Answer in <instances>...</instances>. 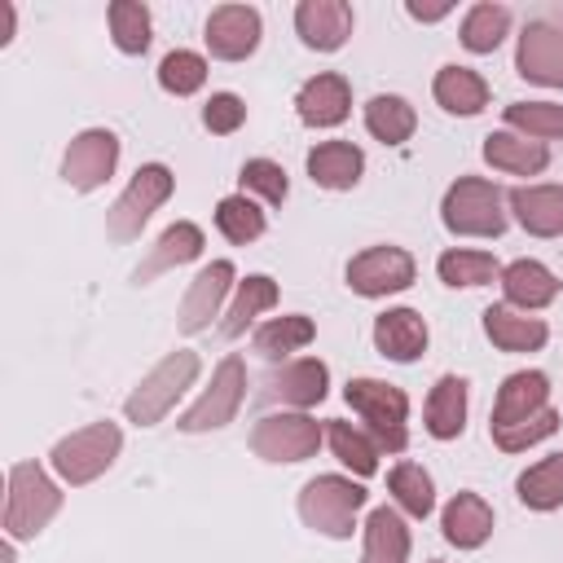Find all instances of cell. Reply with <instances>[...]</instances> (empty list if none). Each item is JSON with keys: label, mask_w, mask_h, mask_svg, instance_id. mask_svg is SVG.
Segmentation results:
<instances>
[{"label": "cell", "mask_w": 563, "mask_h": 563, "mask_svg": "<svg viewBox=\"0 0 563 563\" xmlns=\"http://www.w3.org/2000/svg\"><path fill=\"white\" fill-rule=\"evenodd\" d=\"M295 106H299V119H303V123H312V128H334V123L347 119V106H352L347 79H343V75H317V79H308V84L299 88Z\"/></svg>", "instance_id": "e0dca14e"}, {"label": "cell", "mask_w": 563, "mask_h": 563, "mask_svg": "<svg viewBox=\"0 0 563 563\" xmlns=\"http://www.w3.org/2000/svg\"><path fill=\"white\" fill-rule=\"evenodd\" d=\"M435 101L453 114H475L488 106V84L466 66H444L435 75Z\"/></svg>", "instance_id": "4316f807"}, {"label": "cell", "mask_w": 563, "mask_h": 563, "mask_svg": "<svg viewBox=\"0 0 563 563\" xmlns=\"http://www.w3.org/2000/svg\"><path fill=\"white\" fill-rule=\"evenodd\" d=\"M409 13H413L418 22H435V18L449 13V4H409Z\"/></svg>", "instance_id": "f6af8a7d"}, {"label": "cell", "mask_w": 563, "mask_h": 563, "mask_svg": "<svg viewBox=\"0 0 563 563\" xmlns=\"http://www.w3.org/2000/svg\"><path fill=\"white\" fill-rule=\"evenodd\" d=\"M519 75L532 84L563 88V31L550 22H528L519 35Z\"/></svg>", "instance_id": "7c38bea8"}, {"label": "cell", "mask_w": 563, "mask_h": 563, "mask_svg": "<svg viewBox=\"0 0 563 563\" xmlns=\"http://www.w3.org/2000/svg\"><path fill=\"white\" fill-rule=\"evenodd\" d=\"M484 330L501 352H528V347L545 343V321H537L528 312H515L510 303H493L484 312Z\"/></svg>", "instance_id": "603a6c76"}, {"label": "cell", "mask_w": 563, "mask_h": 563, "mask_svg": "<svg viewBox=\"0 0 563 563\" xmlns=\"http://www.w3.org/2000/svg\"><path fill=\"white\" fill-rule=\"evenodd\" d=\"M273 303H277V286L268 277H246L242 290H238V299H233V308H229V317L220 321V334L224 339H238L251 325V317L264 312V308H273Z\"/></svg>", "instance_id": "4dcf8cb0"}, {"label": "cell", "mask_w": 563, "mask_h": 563, "mask_svg": "<svg viewBox=\"0 0 563 563\" xmlns=\"http://www.w3.org/2000/svg\"><path fill=\"white\" fill-rule=\"evenodd\" d=\"M347 405L369 422L378 449H387V453H400L405 449V413H409V400H405L400 387L378 383V378H352L347 383Z\"/></svg>", "instance_id": "277c9868"}, {"label": "cell", "mask_w": 563, "mask_h": 563, "mask_svg": "<svg viewBox=\"0 0 563 563\" xmlns=\"http://www.w3.org/2000/svg\"><path fill=\"white\" fill-rule=\"evenodd\" d=\"M554 427H559V413L545 405L541 413H532V418H523V422H515V427H506V431H493V440H497V449L519 453V449H528V444L554 435Z\"/></svg>", "instance_id": "b9f144b4"}, {"label": "cell", "mask_w": 563, "mask_h": 563, "mask_svg": "<svg viewBox=\"0 0 563 563\" xmlns=\"http://www.w3.org/2000/svg\"><path fill=\"white\" fill-rule=\"evenodd\" d=\"M242 119H246V106H242L233 92H216V97L207 101V110H202V123H207L211 132H220V136L238 132Z\"/></svg>", "instance_id": "ee69618b"}, {"label": "cell", "mask_w": 563, "mask_h": 563, "mask_svg": "<svg viewBox=\"0 0 563 563\" xmlns=\"http://www.w3.org/2000/svg\"><path fill=\"white\" fill-rule=\"evenodd\" d=\"M506 26H510V13H506L501 4H475V9L466 13V22H462V44H466L471 53H493V48L501 44Z\"/></svg>", "instance_id": "e575fe53"}, {"label": "cell", "mask_w": 563, "mask_h": 563, "mask_svg": "<svg viewBox=\"0 0 563 563\" xmlns=\"http://www.w3.org/2000/svg\"><path fill=\"white\" fill-rule=\"evenodd\" d=\"M361 167H365V158L347 141H321L308 154V176L317 185H325V189H352L361 180Z\"/></svg>", "instance_id": "7402d4cb"}, {"label": "cell", "mask_w": 563, "mask_h": 563, "mask_svg": "<svg viewBox=\"0 0 563 563\" xmlns=\"http://www.w3.org/2000/svg\"><path fill=\"white\" fill-rule=\"evenodd\" d=\"M114 453H119V427L114 422H92V427L66 435V440H57L53 466L66 484H88L114 462Z\"/></svg>", "instance_id": "8992f818"}, {"label": "cell", "mask_w": 563, "mask_h": 563, "mask_svg": "<svg viewBox=\"0 0 563 563\" xmlns=\"http://www.w3.org/2000/svg\"><path fill=\"white\" fill-rule=\"evenodd\" d=\"M405 554H409V528L400 523L396 510L378 506L369 515V523H365V554H361V563H405Z\"/></svg>", "instance_id": "484cf974"}, {"label": "cell", "mask_w": 563, "mask_h": 563, "mask_svg": "<svg viewBox=\"0 0 563 563\" xmlns=\"http://www.w3.org/2000/svg\"><path fill=\"white\" fill-rule=\"evenodd\" d=\"M325 435H330V449H334V457H339L343 466H352L356 475H374V471H378V444H369L352 422L330 418Z\"/></svg>", "instance_id": "1f68e13d"}, {"label": "cell", "mask_w": 563, "mask_h": 563, "mask_svg": "<svg viewBox=\"0 0 563 563\" xmlns=\"http://www.w3.org/2000/svg\"><path fill=\"white\" fill-rule=\"evenodd\" d=\"M466 422V383L457 374H444L427 396V431L435 440H453Z\"/></svg>", "instance_id": "d4e9b609"}, {"label": "cell", "mask_w": 563, "mask_h": 563, "mask_svg": "<svg viewBox=\"0 0 563 563\" xmlns=\"http://www.w3.org/2000/svg\"><path fill=\"white\" fill-rule=\"evenodd\" d=\"M374 343L391 361H413L427 347V325H422V317L413 308H391V312H383L374 321Z\"/></svg>", "instance_id": "d6986e66"}, {"label": "cell", "mask_w": 563, "mask_h": 563, "mask_svg": "<svg viewBox=\"0 0 563 563\" xmlns=\"http://www.w3.org/2000/svg\"><path fill=\"white\" fill-rule=\"evenodd\" d=\"M387 488L396 493V501H400L413 519H427V515H431V506H435L431 479H427V471H422V466H413V462H400V466L387 475Z\"/></svg>", "instance_id": "d590c367"}, {"label": "cell", "mask_w": 563, "mask_h": 563, "mask_svg": "<svg viewBox=\"0 0 563 563\" xmlns=\"http://www.w3.org/2000/svg\"><path fill=\"white\" fill-rule=\"evenodd\" d=\"M506 123L510 128H523L528 136H563V106L554 101H515L506 106Z\"/></svg>", "instance_id": "60d3db41"}, {"label": "cell", "mask_w": 563, "mask_h": 563, "mask_svg": "<svg viewBox=\"0 0 563 563\" xmlns=\"http://www.w3.org/2000/svg\"><path fill=\"white\" fill-rule=\"evenodd\" d=\"M242 185L255 189V194H264L268 202H282L286 198V172L277 163H268V158H251L242 167Z\"/></svg>", "instance_id": "7bdbcfd3"}, {"label": "cell", "mask_w": 563, "mask_h": 563, "mask_svg": "<svg viewBox=\"0 0 563 563\" xmlns=\"http://www.w3.org/2000/svg\"><path fill=\"white\" fill-rule=\"evenodd\" d=\"M242 391H246V365H242L238 356H224L220 369H216V378H211V387H207L202 400L180 418V427H185V431H211V427H224V422L238 413Z\"/></svg>", "instance_id": "9c48e42d"}, {"label": "cell", "mask_w": 563, "mask_h": 563, "mask_svg": "<svg viewBox=\"0 0 563 563\" xmlns=\"http://www.w3.org/2000/svg\"><path fill=\"white\" fill-rule=\"evenodd\" d=\"M229 282H233V264H229V260H216V264H207V268L194 277V286H189V295H185V303H180V330H185V334L207 330V321L216 317V308H220Z\"/></svg>", "instance_id": "9a60e30c"}, {"label": "cell", "mask_w": 563, "mask_h": 563, "mask_svg": "<svg viewBox=\"0 0 563 563\" xmlns=\"http://www.w3.org/2000/svg\"><path fill=\"white\" fill-rule=\"evenodd\" d=\"M413 282V260L400 246H369L347 264V286L356 295H387Z\"/></svg>", "instance_id": "30bf717a"}, {"label": "cell", "mask_w": 563, "mask_h": 563, "mask_svg": "<svg viewBox=\"0 0 563 563\" xmlns=\"http://www.w3.org/2000/svg\"><path fill=\"white\" fill-rule=\"evenodd\" d=\"M110 31H114V44L123 53H145V44H150V9L136 4V0H114L110 4Z\"/></svg>", "instance_id": "8d00e7d4"}, {"label": "cell", "mask_w": 563, "mask_h": 563, "mask_svg": "<svg viewBox=\"0 0 563 563\" xmlns=\"http://www.w3.org/2000/svg\"><path fill=\"white\" fill-rule=\"evenodd\" d=\"M365 128H369L378 141L400 145V141H409V132H413V110H409V101H400V97H374V101L365 106Z\"/></svg>", "instance_id": "d6a6232c"}, {"label": "cell", "mask_w": 563, "mask_h": 563, "mask_svg": "<svg viewBox=\"0 0 563 563\" xmlns=\"http://www.w3.org/2000/svg\"><path fill=\"white\" fill-rule=\"evenodd\" d=\"M295 26H299L308 48L330 53L352 35V4H343V0H303L295 9Z\"/></svg>", "instance_id": "5bb4252c"}, {"label": "cell", "mask_w": 563, "mask_h": 563, "mask_svg": "<svg viewBox=\"0 0 563 563\" xmlns=\"http://www.w3.org/2000/svg\"><path fill=\"white\" fill-rule=\"evenodd\" d=\"M308 339H312V321L308 317H277V321L255 330V352L260 356H286V352L303 347Z\"/></svg>", "instance_id": "74e56055"}, {"label": "cell", "mask_w": 563, "mask_h": 563, "mask_svg": "<svg viewBox=\"0 0 563 563\" xmlns=\"http://www.w3.org/2000/svg\"><path fill=\"white\" fill-rule=\"evenodd\" d=\"M493 532V510L484 497L475 493H457L449 506H444V537L457 545V550H475L484 545Z\"/></svg>", "instance_id": "44dd1931"}, {"label": "cell", "mask_w": 563, "mask_h": 563, "mask_svg": "<svg viewBox=\"0 0 563 563\" xmlns=\"http://www.w3.org/2000/svg\"><path fill=\"white\" fill-rule=\"evenodd\" d=\"M440 277L449 286H484L497 277V260L484 251H444L440 255Z\"/></svg>", "instance_id": "f35d334b"}, {"label": "cell", "mask_w": 563, "mask_h": 563, "mask_svg": "<svg viewBox=\"0 0 563 563\" xmlns=\"http://www.w3.org/2000/svg\"><path fill=\"white\" fill-rule=\"evenodd\" d=\"M216 224H220V233H224L229 242L246 246V242H255V238L264 233V211H260L246 194H233V198H220Z\"/></svg>", "instance_id": "836d02e7"}, {"label": "cell", "mask_w": 563, "mask_h": 563, "mask_svg": "<svg viewBox=\"0 0 563 563\" xmlns=\"http://www.w3.org/2000/svg\"><path fill=\"white\" fill-rule=\"evenodd\" d=\"M444 224L453 233H466V238H497L506 229V211H501V189L488 185V180H457L449 194H444Z\"/></svg>", "instance_id": "5b68a950"}, {"label": "cell", "mask_w": 563, "mask_h": 563, "mask_svg": "<svg viewBox=\"0 0 563 563\" xmlns=\"http://www.w3.org/2000/svg\"><path fill=\"white\" fill-rule=\"evenodd\" d=\"M510 207L528 233L537 238L563 233V185H523L510 194Z\"/></svg>", "instance_id": "ac0fdd59"}, {"label": "cell", "mask_w": 563, "mask_h": 563, "mask_svg": "<svg viewBox=\"0 0 563 563\" xmlns=\"http://www.w3.org/2000/svg\"><path fill=\"white\" fill-rule=\"evenodd\" d=\"M321 444V427L308 413H268L251 431V449L268 462H303Z\"/></svg>", "instance_id": "52a82bcc"}, {"label": "cell", "mask_w": 563, "mask_h": 563, "mask_svg": "<svg viewBox=\"0 0 563 563\" xmlns=\"http://www.w3.org/2000/svg\"><path fill=\"white\" fill-rule=\"evenodd\" d=\"M202 79H207V62H202L198 53H189V48L167 53V57H163V66H158V84H163L167 92H176V97L198 92V88H202Z\"/></svg>", "instance_id": "ab89813d"}, {"label": "cell", "mask_w": 563, "mask_h": 563, "mask_svg": "<svg viewBox=\"0 0 563 563\" xmlns=\"http://www.w3.org/2000/svg\"><path fill=\"white\" fill-rule=\"evenodd\" d=\"M501 286H506V299L519 303L523 312L528 308H545L554 295H559V277L537 264V260H515L506 273H501Z\"/></svg>", "instance_id": "cb8c5ba5"}, {"label": "cell", "mask_w": 563, "mask_h": 563, "mask_svg": "<svg viewBox=\"0 0 563 563\" xmlns=\"http://www.w3.org/2000/svg\"><path fill=\"white\" fill-rule=\"evenodd\" d=\"M114 158H119L114 132L92 128V132H84V136L70 141V150H66V158H62V176H66L75 189H97V185L110 180Z\"/></svg>", "instance_id": "8fae6325"}, {"label": "cell", "mask_w": 563, "mask_h": 563, "mask_svg": "<svg viewBox=\"0 0 563 563\" xmlns=\"http://www.w3.org/2000/svg\"><path fill=\"white\" fill-rule=\"evenodd\" d=\"M62 506V493L48 484V475L35 462H18L9 471V501H4V528L9 537H35Z\"/></svg>", "instance_id": "7a4b0ae2"}, {"label": "cell", "mask_w": 563, "mask_h": 563, "mask_svg": "<svg viewBox=\"0 0 563 563\" xmlns=\"http://www.w3.org/2000/svg\"><path fill=\"white\" fill-rule=\"evenodd\" d=\"M207 44L224 62H242L260 44V13L251 4H220L207 18Z\"/></svg>", "instance_id": "4fadbf2b"}, {"label": "cell", "mask_w": 563, "mask_h": 563, "mask_svg": "<svg viewBox=\"0 0 563 563\" xmlns=\"http://www.w3.org/2000/svg\"><path fill=\"white\" fill-rule=\"evenodd\" d=\"M545 391H550L545 387V374H537V369L510 374L501 383V391H497V405H493V431H506V427L541 413L545 409Z\"/></svg>", "instance_id": "2e32d148"}, {"label": "cell", "mask_w": 563, "mask_h": 563, "mask_svg": "<svg viewBox=\"0 0 563 563\" xmlns=\"http://www.w3.org/2000/svg\"><path fill=\"white\" fill-rule=\"evenodd\" d=\"M484 158H488L493 167H501V172H519V176H532V172H541V167L550 163V154H545L541 141L510 136V132H493V136L484 141Z\"/></svg>", "instance_id": "83f0119b"}, {"label": "cell", "mask_w": 563, "mask_h": 563, "mask_svg": "<svg viewBox=\"0 0 563 563\" xmlns=\"http://www.w3.org/2000/svg\"><path fill=\"white\" fill-rule=\"evenodd\" d=\"M365 506V488L343 479V475H317L299 493V515L308 528L325 537H347L356 523V510Z\"/></svg>", "instance_id": "6da1fadb"}, {"label": "cell", "mask_w": 563, "mask_h": 563, "mask_svg": "<svg viewBox=\"0 0 563 563\" xmlns=\"http://www.w3.org/2000/svg\"><path fill=\"white\" fill-rule=\"evenodd\" d=\"M198 251H202V233H198V224L176 220V224L158 238V246L150 251V260L136 268V282H150L154 273H167L172 264H185V260H194Z\"/></svg>", "instance_id": "f1b7e54d"}, {"label": "cell", "mask_w": 563, "mask_h": 563, "mask_svg": "<svg viewBox=\"0 0 563 563\" xmlns=\"http://www.w3.org/2000/svg\"><path fill=\"white\" fill-rule=\"evenodd\" d=\"M519 501L532 510H554L563 506V453L537 462L532 471L519 475Z\"/></svg>", "instance_id": "f546056e"}, {"label": "cell", "mask_w": 563, "mask_h": 563, "mask_svg": "<svg viewBox=\"0 0 563 563\" xmlns=\"http://www.w3.org/2000/svg\"><path fill=\"white\" fill-rule=\"evenodd\" d=\"M194 374H198V356H194V352H172V356H163V361L141 378V387L128 396V418H132L136 427H154V422L176 405V396L194 383Z\"/></svg>", "instance_id": "3957f363"}, {"label": "cell", "mask_w": 563, "mask_h": 563, "mask_svg": "<svg viewBox=\"0 0 563 563\" xmlns=\"http://www.w3.org/2000/svg\"><path fill=\"white\" fill-rule=\"evenodd\" d=\"M172 194V172L163 163H150L132 176V185L123 189V198L110 207V238L114 242H132L141 233V224L150 220V211Z\"/></svg>", "instance_id": "ba28073f"}, {"label": "cell", "mask_w": 563, "mask_h": 563, "mask_svg": "<svg viewBox=\"0 0 563 563\" xmlns=\"http://www.w3.org/2000/svg\"><path fill=\"white\" fill-rule=\"evenodd\" d=\"M264 396L286 400V405H317L325 396V365L321 361H290L268 374Z\"/></svg>", "instance_id": "ffe728a7"}]
</instances>
